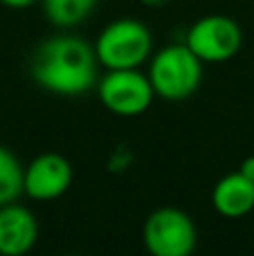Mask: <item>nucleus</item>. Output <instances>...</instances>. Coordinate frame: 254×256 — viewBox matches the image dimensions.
Segmentation results:
<instances>
[{"mask_svg": "<svg viewBox=\"0 0 254 256\" xmlns=\"http://www.w3.org/2000/svg\"><path fill=\"white\" fill-rule=\"evenodd\" d=\"M94 45L79 36L61 34L43 40L30 63L36 86L58 97H79L97 86Z\"/></svg>", "mask_w": 254, "mask_h": 256, "instance_id": "1", "label": "nucleus"}, {"mask_svg": "<svg viewBox=\"0 0 254 256\" xmlns=\"http://www.w3.org/2000/svg\"><path fill=\"white\" fill-rule=\"evenodd\" d=\"M153 52V36L138 18H117L99 32L94 54L106 70H138Z\"/></svg>", "mask_w": 254, "mask_h": 256, "instance_id": "2", "label": "nucleus"}, {"mask_svg": "<svg viewBox=\"0 0 254 256\" xmlns=\"http://www.w3.org/2000/svg\"><path fill=\"white\" fill-rule=\"evenodd\" d=\"M205 63L187 48V43H174L162 48L148 63V79L156 97L164 102H184L202 81Z\"/></svg>", "mask_w": 254, "mask_h": 256, "instance_id": "3", "label": "nucleus"}, {"mask_svg": "<svg viewBox=\"0 0 254 256\" xmlns=\"http://www.w3.org/2000/svg\"><path fill=\"white\" fill-rule=\"evenodd\" d=\"M142 240L151 256H192L198 245V232L187 212L160 207L148 214Z\"/></svg>", "mask_w": 254, "mask_h": 256, "instance_id": "4", "label": "nucleus"}, {"mask_svg": "<svg viewBox=\"0 0 254 256\" xmlns=\"http://www.w3.org/2000/svg\"><path fill=\"white\" fill-rule=\"evenodd\" d=\"M97 94L102 106L117 117H138L151 108L156 90L148 74L138 70H108L97 81Z\"/></svg>", "mask_w": 254, "mask_h": 256, "instance_id": "5", "label": "nucleus"}, {"mask_svg": "<svg viewBox=\"0 0 254 256\" xmlns=\"http://www.w3.org/2000/svg\"><path fill=\"white\" fill-rule=\"evenodd\" d=\"M184 43L202 63H225L238 54L243 45V32L234 18L210 14L189 27Z\"/></svg>", "mask_w": 254, "mask_h": 256, "instance_id": "6", "label": "nucleus"}, {"mask_svg": "<svg viewBox=\"0 0 254 256\" xmlns=\"http://www.w3.org/2000/svg\"><path fill=\"white\" fill-rule=\"evenodd\" d=\"M74 180L72 162L61 153H40L25 166V196L36 202H52L66 196Z\"/></svg>", "mask_w": 254, "mask_h": 256, "instance_id": "7", "label": "nucleus"}, {"mask_svg": "<svg viewBox=\"0 0 254 256\" xmlns=\"http://www.w3.org/2000/svg\"><path fill=\"white\" fill-rule=\"evenodd\" d=\"M38 240V220L18 202L0 207V256H25Z\"/></svg>", "mask_w": 254, "mask_h": 256, "instance_id": "8", "label": "nucleus"}, {"mask_svg": "<svg viewBox=\"0 0 254 256\" xmlns=\"http://www.w3.org/2000/svg\"><path fill=\"white\" fill-rule=\"evenodd\" d=\"M212 207L223 218H243L254 212V182L241 171L223 176L212 189Z\"/></svg>", "mask_w": 254, "mask_h": 256, "instance_id": "9", "label": "nucleus"}, {"mask_svg": "<svg viewBox=\"0 0 254 256\" xmlns=\"http://www.w3.org/2000/svg\"><path fill=\"white\" fill-rule=\"evenodd\" d=\"M25 194V166L14 150L0 144V207L16 202Z\"/></svg>", "mask_w": 254, "mask_h": 256, "instance_id": "10", "label": "nucleus"}, {"mask_svg": "<svg viewBox=\"0 0 254 256\" xmlns=\"http://www.w3.org/2000/svg\"><path fill=\"white\" fill-rule=\"evenodd\" d=\"M97 2L99 0H43V12L52 25L74 27L94 12Z\"/></svg>", "mask_w": 254, "mask_h": 256, "instance_id": "11", "label": "nucleus"}, {"mask_svg": "<svg viewBox=\"0 0 254 256\" xmlns=\"http://www.w3.org/2000/svg\"><path fill=\"white\" fill-rule=\"evenodd\" d=\"M238 171L243 173L246 178H250V180L254 182V155H250V158H246L241 162V166H238Z\"/></svg>", "mask_w": 254, "mask_h": 256, "instance_id": "12", "label": "nucleus"}, {"mask_svg": "<svg viewBox=\"0 0 254 256\" xmlns=\"http://www.w3.org/2000/svg\"><path fill=\"white\" fill-rule=\"evenodd\" d=\"M36 0H0V4H4V7H9V9H27Z\"/></svg>", "mask_w": 254, "mask_h": 256, "instance_id": "13", "label": "nucleus"}, {"mask_svg": "<svg viewBox=\"0 0 254 256\" xmlns=\"http://www.w3.org/2000/svg\"><path fill=\"white\" fill-rule=\"evenodd\" d=\"M146 7H162V4H166V2H171V0H142Z\"/></svg>", "mask_w": 254, "mask_h": 256, "instance_id": "14", "label": "nucleus"}]
</instances>
